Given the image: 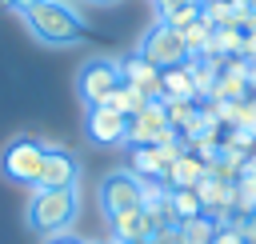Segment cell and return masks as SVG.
Listing matches in <instances>:
<instances>
[{
	"label": "cell",
	"instance_id": "obj_1",
	"mask_svg": "<svg viewBox=\"0 0 256 244\" xmlns=\"http://www.w3.org/2000/svg\"><path fill=\"white\" fill-rule=\"evenodd\" d=\"M20 16H24L28 32H32L40 44H48V48H68V44H80V40L88 36L80 12H76L72 4H64V0H40L36 8H28V12H20Z\"/></svg>",
	"mask_w": 256,
	"mask_h": 244
},
{
	"label": "cell",
	"instance_id": "obj_2",
	"mask_svg": "<svg viewBox=\"0 0 256 244\" xmlns=\"http://www.w3.org/2000/svg\"><path fill=\"white\" fill-rule=\"evenodd\" d=\"M76 212H80V192L76 188H32L24 220L40 236H64L72 228Z\"/></svg>",
	"mask_w": 256,
	"mask_h": 244
},
{
	"label": "cell",
	"instance_id": "obj_3",
	"mask_svg": "<svg viewBox=\"0 0 256 244\" xmlns=\"http://www.w3.org/2000/svg\"><path fill=\"white\" fill-rule=\"evenodd\" d=\"M124 84L120 76V60L112 56H88L76 72V96L84 100V108H96V104H108V96Z\"/></svg>",
	"mask_w": 256,
	"mask_h": 244
},
{
	"label": "cell",
	"instance_id": "obj_4",
	"mask_svg": "<svg viewBox=\"0 0 256 244\" xmlns=\"http://www.w3.org/2000/svg\"><path fill=\"white\" fill-rule=\"evenodd\" d=\"M96 200H100L104 220H112V216H124V212L144 208V184H140V176H132L128 168H116V172H108V176L100 180Z\"/></svg>",
	"mask_w": 256,
	"mask_h": 244
},
{
	"label": "cell",
	"instance_id": "obj_5",
	"mask_svg": "<svg viewBox=\"0 0 256 244\" xmlns=\"http://www.w3.org/2000/svg\"><path fill=\"white\" fill-rule=\"evenodd\" d=\"M44 152H48L44 140H36V136H12V140L4 144V152H0V168H4V176H8L12 184H28V188H32L36 176H40Z\"/></svg>",
	"mask_w": 256,
	"mask_h": 244
},
{
	"label": "cell",
	"instance_id": "obj_6",
	"mask_svg": "<svg viewBox=\"0 0 256 244\" xmlns=\"http://www.w3.org/2000/svg\"><path fill=\"white\" fill-rule=\"evenodd\" d=\"M136 52H140L148 64H156L160 72H164V68H176V64L188 60V48H184L180 32H176L172 24H164V20H156V24L144 32V40H140Z\"/></svg>",
	"mask_w": 256,
	"mask_h": 244
},
{
	"label": "cell",
	"instance_id": "obj_7",
	"mask_svg": "<svg viewBox=\"0 0 256 244\" xmlns=\"http://www.w3.org/2000/svg\"><path fill=\"white\" fill-rule=\"evenodd\" d=\"M172 136V124H168V112H164V104L160 100H148L136 116H128V148H136V144H160V140H168Z\"/></svg>",
	"mask_w": 256,
	"mask_h": 244
},
{
	"label": "cell",
	"instance_id": "obj_8",
	"mask_svg": "<svg viewBox=\"0 0 256 244\" xmlns=\"http://www.w3.org/2000/svg\"><path fill=\"white\" fill-rule=\"evenodd\" d=\"M84 132H88L92 144L120 148V144L128 140V116L116 112V108H108V104H96V108H88V116H84Z\"/></svg>",
	"mask_w": 256,
	"mask_h": 244
},
{
	"label": "cell",
	"instance_id": "obj_9",
	"mask_svg": "<svg viewBox=\"0 0 256 244\" xmlns=\"http://www.w3.org/2000/svg\"><path fill=\"white\" fill-rule=\"evenodd\" d=\"M76 184H80V160H76V152L48 144L44 164H40V176H36L32 188H76Z\"/></svg>",
	"mask_w": 256,
	"mask_h": 244
},
{
	"label": "cell",
	"instance_id": "obj_10",
	"mask_svg": "<svg viewBox=\"0 0 256 244\" xmlns=\"http://www.w3.org/2000/svg\"><path fill=\"white\" fill-rule=\"evenodd\" d=\"M120 76H124V84L140 88L148 100H160V68H156V64H148L140 52H132V56H124V60H120Z\"/></svg>",
	"mask_w": 256,
	"mask_h": 244
},
{
	"label": "cell",
	"instance_id": "obj_11",
	"mask_svg": "<svg viewBox=\"0 0 256 244\" xmlns=\"http://www.w3.org/2000/svg\"><path fill=\"white\" fill-rule=\"evenodd\" d=\"M108 232H112V240H120V244H140V240H152V236H156L152 216H148L144 208L124 212V216H112V220H108Z\"/></svg>",
	"mask_w": 256,
	"mask_h": 244
},
{
	"label": "cell",
	"instance_id": "obj_12",
	"mask_svg": "<svg viewBox=\"0 0 256 244\" xmlns=\"http://www.w3.org/2000/svg\"><path fill=\"white\" fill-rule=\"evenodd\" d=\"M160 100H200L196 96V76H192L188 60L160 72Z\"/></svg>",
	"mask_w": 256,
	"mask_h": 244
},
{
	"label": "cell",
	"instance_id": "obj_13",
	"mask_svg": "<svg viewBox=\"0 0 256 244\" xmlns=\"http://www.w3.org/2000/svg\"><path fill=\"white\" fill-rule=\"evenodd\" d=\"M204 176H208V164L184 148V156H180V160L164 172V184H168V188H196Z\"/></svg>",
	"mask_w": 256,
	"mask_h": 244
},
{
	"label": "cell",
	"instance_id": "obj_14",
	"mask_svg": "<svg viewBox=\"0 0 256 244\" xmlns=\"http://www.w3.org/2000/svg\"><path fill=\"white\" fill-rule=\"evenodd\" d=\"M128 172L140 176V180H164V164H160V156H156L152 144L128 148Z\"/></svg>",
	"mask_w": 256,
	"mask_h": 244
},
{
	"label": "cell",
	"instance_id": "obj_15",
	"mask_svg": "<svg viewBox=\"0 0 256 244\" xmlns=\"http://www.w3.org/2000/svg\"><path fill=\"white\" fill-rule=\"evenodd\" d=\"M240 44H244V32L232 28V24H220V28H212V44H208L204 56H220V60H228V56H240Z\"/></svg>",
	"mask_w": 256,
	"mask_h": 244
},
{
	"label": "cell",
	"instance_id": "obj_16",
	"mask_svg": "<svg viewBox=\"0 0 256 244\" xmlns=\"http://www.w3.org/2000/svg\"><path fill=\"white\" fill-rule=\"evenodd\" d=\"M216 220L204 212V216H192V220H180L176 224V236H180V244H208L212 236H216Z\"/></svg>",
	"mask_w": 256,
	"mask_h": 244
},
{
	"label": "cell",
	"instance_id": "obj_17",
	"mask_svg": "<svg viewBox=\"0 0 256 244\" xmlns=\"http://www.w3.org/2000/svg\"><path fill=\"white\" fill-rule=\"evenodd\" d=\"M144 104H148V96H144L140 88H132V84H120V88L108 96V108H116V112H124V116H136Z\"/></svg>",
	"mask_w": 256,
	"mask_h": 244
},
{
	"label": "cell",
	"instance_id": "obj_18",
	"mask_svg": "<svg viewBox=\"0 0 256 244\" xmlns=\"http://www.w3.org/2000/svg\"><path fill=\"white\" fill-rule=\"evenodd\" d=\"M172 212H176V224L192 220V216H204V204H200L196 188H172Z\"/></svg>",
	"mask_w": 256,
	"mask_h": 244
},
{
	"label": "cell",
	"instance_id": "obj_19",
	"mask_svg": "<svg viewBox=\"0 0 256 244\" xmlns=\"http://www.w3.org/2000/svg\"><path fill=\"white\" fill-rule=\"evenodd\" d=\"M180 40H184L188 56H204V52H208V44H212V24L196 20L192 28H184V32H180Z\"/></svg>",
	"mask_w": 256,
	"mask_h": 244
},
{
	"label": "cell",
	"instance_id": "obj_20",
	"mask_svg": "<svg viewBox=\"0 0 256 244\" xmlns=\"http://www.w3.org/2000/svg\"><path fill=\"white\" fill-rule=\"evenodd\" d=\"M188 8H200V0H156L160 20H172L176 12H188Z\"/></svg>",
	"mask_w": 256,
	"mask_h": 244
},
{
	"label": "cell",
	"instance_id": "obj_21",
	"mask_svg": "<svg viewBox=\"0 0 256 244\" xmlns=\"http://www.w3.org/2000/svg\"><path fill=\"white\" fill-rule=\"evenodd\" d=\"M252 16H256V12H252ZM240 56H244L248 64H256V20L244 28V44H240Z\"/></svg>",
	"mask_w": 256,
	"mask_h": 244
},
{
	"label": "cell",
	"instance_id": "obj_22",
	"mask_svg": "<svg viewBox=\"0 0 256 244\" xmlns=\"http://www.w3.org/2000/svg\"><path fill=\"white\" fill-rule=\"evenodd\" d=\"M208 244H244V236L232 232V228H216V236H212Z\"/></svg>",
	"mask_w": 256,
	"mask_h": 244
},
{
	"label": "cell",
	"instance_id": "obj_23",
	"mask_svg": "<svg viewBox=\"0 0 256 244\" xmlns=\"http://www.w3.org/2000/svg\"><path fill=\"white\" fill-rule=\"evenodd\" d=\"M152 244H180V236H176V228H164V232L152 236Z\"/></svg>",
	"mask_w": 256,
	"mask_h": 244
},
{
	"label": "cell",
	"instance_id": "obj_24",
	"mask_svg": "<svg viewBox=\"0 0 256 244\" xmlns=\"http://www.w3.org/2000/svg\"><path fill=\"white\" fill-rule=\"evenodd\" d=\"M44 244H88V240H80V236H68V232H64V236H48Z\"/></svg>",
	"mask_w": 256,
	"mask_h": 244
},
{
	"label": "cell",
	"instance_id": "obj_25",
	"mask_svg": "<svg viewBox=\"0 0 256 244\" xmlns=\"http://www.w3.org/2000/svg\"><path fill=\"white\" fill-rule=\"evenodd\" d=\"M4 4H8V8H16V12H28V8H36L40 0H4Z\"/></svg>",
	"mask_w": 256,
	"mask_h": 244
},
{
	"label": "cell",
	"instance_id": "obj_26",
	"mask_svg": "<svg viewBox=\"0 0 256 244\" xmlns=\"http://www.w3.org/2000/svg\"><path fill=\"white\" fill-rule=\"evenodd\" d=\"M248 100L256 104V68H252V76H248Z\"/></svg>",
	"mask_w": 256,
	"mask_h": 244
},
{
	"label": "cell",
	"instance_id": "obj_27",
	"mask_svg": "<svg viewBox=\"0 0 256 244\" xmlns=\"http://www.w3.org/2000/svg\"><path fill=\"white\" fill-rule=\"evenodd\" d=\"M232 4H236V8H252L256 0H232Z\"/></svg>",
	"mask_w": 256,
	"mask_h": 244
},
{
	"label": "cell",
	"instance_id": "obj_28",
	"mask_svg": "<svg viewBox=\"0 0 256 244\" xmlns=\"http://www.w3.org/2000/svg\"><path fill=\"white\" fill-rule=\"evenodd\" d=\"M88 4H120V0H88Z\"/></svg>",
	"mask_w": 256,
	"mask_h": 244
},
{
	"label": "cell",
	"instance_id": "obj_29",
	"mask_svg": "<svg viewBox=\"0 0 256 244\" xmlns=\"http://www.w3.org/2000/svg\"><path fill=\"white\" fill-rule=\"evenodd\" d=\"M100 244H120V240H112V236H108V240H100Z\"/></svg>",
	"mask_w": 256,
	"mask_h": 244
},
{
	"label": "cell",
	"instance_id": "obj_30",
	"mask_svg": "<svg viewBox=\"0 0 256 244\" xmlns=\"http://www.w3.org/2000/svg\"><path fill=\"white\" fill-rule=\"evenodd\" d=\"M140 244H152V240H140Z\"/></svg>",
	"mask_w": 256,
	"mask_h": 244
},
{
	"label": "cell",
	"instance_id": "obj_31",
	"mask_svg": "<svg viewBox=\"0 0 256 244\" xmlns=\"http://www.w3.org/2000/svg\"><path fill=\"white\" fill-rule=\"evenodd\" d=\"M252 12H256V4H252Z\"/></svg>",
	"mask_w": 256,
	"mask_h": 244
}]
</instances>
